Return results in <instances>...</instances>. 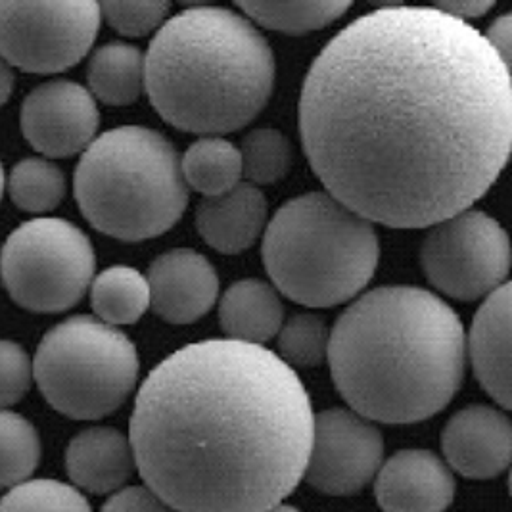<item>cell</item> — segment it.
Returning <instances> with one entry per match:
<instances>
[{
	"mask_svg": "<svg viewBox=\"0 0 512 512\" xmlns=\"http://www.w3.org/2000/svg\"><path fill=\"white\" fill-rule=\"evenodd\" d=\"M300 133L328 194L373 225L428 229L470 210L505 169L511 70L468 22L388 4L313 60Z\"/></svg>",
	"mask_w": 512,
	"mask_h": 512,
	"instance_id": "obj_1",
	"label": "cell"
},
{
	"mask_svg": "<svg viewBox=\"0 0 512 512\" xmlns=\"http://www.w3.org/2000/svg\"><path fill=\"white\" fill-rule=\"evenodd\" d=\"M315 413L265 346L213 338L142 382L129 442L144 486L177 512H263L303 480Z\"/></svg>",
	"mask_w": 512,
	"mask_h": 512,
	"instance_id": "obj_2",
	"label": "cell"
},
{
	"mask_svg": "<svg viewBox=\"0 0 512 512\" xmlns=\"http://www.w3.org/2000/svg\"><path fill=\"white\" fill-rule=\"evenodd\" d=\"M332 380L351 411L413 424L443 411L461 388L465 326L451 305L419 286H380L330 328Z\"/></svg>",
	"mask_w": 512,
	"mask_h": 512,
	"instance_id": "obj_3",
	"label": "cell"
},
{
	"mask_svg": "<svg viewBox=\"0 0 512 512\" xmlns=\"http://www.w3.org/2000/svg\"><path fill=\"white\" fill-rule=\"evenodd\" d=\"M277 62L244 14L190 6L156 31L144 54V93L179 131L223 137L252 123L269 104Z\"/></svg>",
	"mask_w": 512,
	"mask_h": 512,
	"instance_id": "obj_4",
	"label": "cell"
},
{
	"mask_svg": "<svg viewBox=\"0 0 512 512\" xmlns=\"http://www.w3.org/2000/svg\"><path fill=\"white\" fill-rule=\"evenodd\" d=\"M261 256L279 294L323 309L367 288L378 269L380 240L369 219L317 190L288 200L267 221Z\"/></svg>",
	"mask_w": 512,
	"mask_h": 512,
	"instance_id": "obj_5",
	"label": "cell"
},
{
	"mask_svg": "<svg viewBox=\"0 0 512 512\" xmlns=\"http://www.w3.org/2000/svg\"><path fill=\"white\" fill-rule=\"evenodd\" d=\"M73 190L94 229L123 242L162 236L188 206L181 154L162 133L139 125L96 137L77 163Z\"/></svg>",
	"mask_w": 512,
	"mask_h": 512,
	"instance_id": "obj_6",
	"label": "cell"
},
{
	"mask_svg": "<svg viewBox=\"0 0 512 512\" xmlns=\"http://www.w3.org/2000/svg\"><path fill=\"white\" fill-rule=\"evenodd\" d=\"M139 369V353L127 334L89 315L50 328L33 359L41 394L75 420L112 415L137 388Z\"/></svg>",
	"mask_w": 512,
	"mask_h": 512,
	"instance_id": "obj_7",
	"label": "cell"
},
{
	"mask_svg": "<svg viewBox=\"0 0 512 512\" xmlns=\"http://www.w3.org/2000/svg\"><path fill=\"white\" fill-rule=\"evenodd\" d=\"M94 269L89 236L56 217L20 225L0 252V275L10 298L33 313H62L81 302Z\"/></svg>",
	"mask_w": 512,
	"mask_h": 512,
	"instance_id": "obj_8",
	"label": "cell"
},
{
	"mask_svg": "<svg viewBox=\"0 0 512 512\" xmlns=\"http://www.w3.org/2000/svg\"><path fill=\"white\" fill-rule=\"evenodd\" d=\"M420 267L447 298H488L509 282V234L486 211H461L428 227L420 246Z\"/></svg>",
	"mask_w": 512,
	"mask_h": 512,
	"instance_id": "obj_9",
	"label": "cell"
},
{
	"mask_svg": "<svg viewBox=\"0 0 512 512\" xmlns=\"http://www.w3.org/2000/svg\"><path fill=\"white\" fill-rule=\"evenodd\" d=\"M100 22L91 0L0 2V58L27 73H62L91 52Z\"/></svg>",
	"mask_w": 512,
	"mask_h": 512,
	"instance_id": "obj_10",
	"label": "cell"
},
{
	"mask_svg": "<svg viewBox=\"0 0 512 512\" xmlns=\"http://www.w3.org/2000/svg\"><path fill=\"white\" fill-rule=\"evenodd\" d=\"M384 440L373 422L351 409L315 415L303 480L326 495H353L378 474Z\"/></svg>",
	"mask_w": 512,
	"mask_h": 512,
	"instance_id": "obj_11",
	"label": "cell"
},
{
	"mask_svg": "<svg viewBox=\"0 0 512 512\" xmlns=\"http://www.w3.org/2000/svg\"><path fill=\"white\" fill-rule=\"evenodd\" d=\"M100 112L93 94L79 83L56 79L25 96L22 131L47 158H71L96 139Z\"/></svg>",
	"mask_w": 512,
	"mask_h": 512,
	"instance_id": "obj_12",
	"label": "cell"
},
{
	"mask_svg": "<svg viewBox=\"0 0 512 512\" xmlns=\"http://www.w3.org/2000/svg\"><path fill=\"white\" fill-rule=\"evenodd\" d=\"M150 307L171 325H192L219 300V277L210 259L190 248L169 250L148 269Z\"/></svg>",
	"mask_w": 512,
	"mask_h": 512,
	"instance_id": "obj_13",
	"label": "cell"
},
{
	"mask_svg": "<svg viewBox=\"0 0 512 512\" xmlns=\"http://www.w3.org/2000/svg\"><path fill=\"white\" fill-rule=\"evenodd\" d=\"M442 449L447 465L466 478H495L511 465V419L501 409L470 405L447 420Z\"/></svg>",
	"mask_w": 512,
	"mask_h": 512,
	"instance_id": "obj_14",
	"label": "cell"
},
{
	"mask_svg": "<svg viewBox=\"0 0 512 512\" xmlns=\"http://www.w3.org/2000/svg\"><path fill=\"white\" fill-rule=\"evenodd\" d=\"M374 495L384 512H443L455 497V478L426 449H403L382 463Z\"/></svg>",
	"mask_w": 512,
	"mask_h": 512,
	"instance_id": "obj_15",
	"label": "cell"
},
{
	"mask_svg": "<svg viewBox=\"0 0 512 512\" xmlns=\"http://www.w3.org/2000/svg\"><path fill=\"white\" fill-rule=\"evenodd\" d=\"M466 355L480 386L501 409H511V282L476 311L466 338Z\"/></svg>",
	"mask_w": 512,
	"mask_h": 512,
	"instance_id": "obj_16",
	"label": "cell"
},
{
	"mask_svg": "<svg viewBox=\"0 0 512 512\" xmlns=\"http://www.w3.org/2000/svg\"><path fill=\"white\" fill-rule=\"evenodd\" d=\"M269 204L261 188L240 183L233 190L204 198L196 208V231L213 250L234 256L256 244L267 227Z\"/></svg>",
	"mask_w": 512,
	"mask_h": 512,
	"instance_id": "obj_17",
	"label": "cell"
},
{
	"mask_svg": "<svg viewBox=\"0 0 512 512\" xmlns=\"http://www.w3.org/2000/svg\"><path fill=\"white\" fill-rule=\"evenodd\" d=\"M135 468L129 438L108 426L79 432L66 451V470L71 482L96 495L117 491L133 476Z\"/></svg>",
	"mask_w": 512,
	"mask_h": 512,
	"instance_id": "obj_18",
	"label": "cell"
},
{
	"mask_svg": "<svg viewBox=\"0 0 512 512\" xmlns=\"http://www.w3.org/2000/svg\"><path fill=\"white\" fill-rule=\"evenodd\" d=\"M219 321L227 340L265 346L279 334L284 323V305L273 284L242 279L223 292Z\"/></svg>",
	"mask_w": 512,
	"mask_h": 512,
	"instance_id": "obj_19",
	"label": "cell"
},
{
	"mask_svg": "<svg viewBox=\"0 0 512 512\" xmlns=\"http://www.w3.org/2000/svg\"><path fill=\"white\" fill-rule=\"evenodd\" d=\"M89 93L108 106L135 104L144 93V52L114 41L94 50L87 68Z\"/></svg>",
	"mask_w": 512,
	"mask_h": 512,
	"instance_id": "obj_20",
	"label": "cell"
},
{
	"mask_svg": "<svg viewBox=\"0 0 512 512\" xmlns=\"http://www.w3.org/2000/svg\"><path fill=\"white\" fill-rule=\"evenodd\" d=\"M181 173L188 190L204 198L221 196L242 183L238 146L223 137H200L181 156Z\"/></svg>",
	"mask_w": 512,
	"mask_h": 512,
	"instance_id": "obj_21",
	"label": "cell"
},
{
	"mask_svg": "<svg viewBox=\"0 0 512 512\" xmlns=\"http://www.w3.org/2000/svg\"><path fill=\"white\" fill-rule=\"evenodd\" d=\"M91 303L98 321L110 326L135 325L150 309L148 280L133 267H110L91 282Z\"/></svg>",
	"mask_w": 512,
	"mask_h": 512,
	"instance_id": "obj_22",
	"label": "cell"
},
{
	"mask_svg": "<svg viewBox=\"0 0 512 512\" xmlns=\"http://www.w3.org/2000/svg\"><path fill=\"white\" fill-rule=\"evenodd\" d=\"M236 8L256 27L305 35L340 20L351 2H240Z\"/></svg>",
	"mask_w": 512,
	"mask_h": 512,
	"instance_id": "obj_23",
	"label": "cell"
},
{
	"mask_svg": "<svg viewBox=\"0 0 512 512\" xmlns=\"http://www.w3.org/2000/svg\"><path fill=\"white\" fill-rule=\"evenodd\" d=\"M238 152L244 183L257 188L279 183L294 165V144L279 129H254L242 139Z\"/></svg>",
	"mask_w": 512,
	"mask_h": 512,
	"instance_id": "obj_24",
	"label": "cell"
},
{
	"mask_svg": "<svg viewBox=\"0 0 512 512\" xmlns=\"http://www.w3.org/2000/svg\"><path fill=\"white\" fill-rule=\"evenodd\" d=\"M41 461V440L29 420L0 409V488L27 482Z\"/></svg>",
	"mask_w": 512,
	"mask_h": 512,
	"instance_id": "obj_25",
	"label": "cell"
},
{
	"mask_svg": "<svg viewBox=\"0 0 512 512\" xmlns=\"http://www.w3.org/2000/svg\"><path fill=\"white\" fill-rule=\"evenodd\" d=\"M12 202L29 213L56 210L66 196V177L56 163L27 158L18 163L8 179Z\"/></svg>",
	"mask_w": 512,
	"mask_h": 512,
	"instance_id": "obj_26",
	"label": "cell"
},
{
	"mask_svg": "<svg viewBox=\"0 0 512 512\" xmlns=\"http://www.w3.org/2000/svg\"><path fill=\"white\" fill-rule=\"evenodd\" d=\"M328 340L330 328L323 317L315 313H298L280 326L277 355L292 369L319 367L326 359Z\"/></svg>",
	"mask_w": 512,
	"mask_h": 512,
	"instance_id": "obj_27",
	"label": "cell"
},
{
	"mask_svg": "<svg viewBox=\"0 0 512 512\" xmlns=\"http://www.w3.org/2000/svg\"><path fill=\"white\" fill-rule=\"evenodd\" d=\"M0 512H93L79 489L58 480H27L0 499Z\"/></svg>",
	"mask_w": 512,
	"mask_h": 512,
	"instance_id": "obj_28",
	"label": "cell"
},
{
	"mask_svg": "<svg viewBox=\"0 0 512 512\" xmlns=\"http://www.w3.org/2000/svg\"><path fill=\"white\" fill-rule=\"evenodd\" d=\"M171 4L165 0L152 2H104L102 18L125 37H146L158 31L165 22Z\"/></svg>",
	"mask_w": 512,
	"mask_h": 512,
	"instance_id": "obj_29",
	"label": "cell"
},
{
	"mask_svg": "<svg viewBox=\"0 0 512 512\" xmlns=\"http://www.w3.org/2000/svg\"><path fill=\"white\" fill-rule=\"evenodd\" d=\"M31 378L33 365L27 351L12 340H0V409L18 403L27 394Z\"/></svg>",
	"mask_w": 512,
	"mask_h": 512,
	"instance_id": "obj_30",
	"label": "cell"
},
{
	"mask_svg": "<svg viewBox=\"0 0 512 512\" xmlns=\"http://www.w3.org/2000/svg\"><path fill=\"white\" fill-rule=\"evenodd\" d=\"M100 512H177L146 486L119 489Z\"/></svg>",
	"mask_w": 512,
	"mask_h": 512,
	"instance_id": "obj_31",
	"label": "cell"
},
{
	"mask_svg": "<svg viewBox=\"0 0 512 512\" xmlns=\"http://www.w3.org/2000/svg\"><path fill=\"white\" fill-rule=\"evenodd\" d=\"M511 33L512 20L511 14L499 16L493 24L489 25L488 33H484L489 47L497 52V56L511 66Z\"/></svg>",
	"mask_w": 512,
	"mask_h": 512,
	"instance_id": "obj_32",
	"label": "cell"
},
{
	"mask_svg": "<svg viewBox=\"0 0 512 512\" xmlns=\"http://www.w3.org/2000/svg\"><path fill=\"white\" fill-rule=\"evenodd\" d=\"M436 8H440L445 14L466 22V20H474V18H480L484 16L486 12H489L493 8V2L488 0H482V2H442V4H434Z\"/></svg>",
	"mask_w": 512,
	"mask_h": 512,
	"instance_id": "obj_33",
	"label": "cell"
},
{
	"mask_svg": "<svg viewBox=\"0 0 512 512\" xmlns=\"http://www.w3.org/2000/svg\"><path fill=\"white\" fill-rule=\"evenodd\" d=\"M14 85H16L14 71L0 58V106H4L10 100Z\"/></svg>",
	"mask_w": 512,
	"mask_h": 512,
	"instance_id": "obj_34",
	"label": "cell"
},
{
	"mask_svg": "<svg viewBox=\"0 0 512 512\" xmlns=\"http://www.w3.org/2000/svg\"><path fill=\"white\" fill-rule=\"evenodd\" d=\"M263 512H302L298 511L296 507H292V505H282V503H279V505H275V507H271V509H267V511Z\"/></svg>",
	"mask_w": 512,
	"mask_h": 512,
	"instance_id": "obj_35",
	"label": "cell"
},
{
	"mask_svg": "<svg viewBox=\"0 0 512 512\" xmlns=\"http://www.w3.org/2000/svg\"><path fill=\"white\" fill-rule=\"evenodd\" d=\"M4 187H6V179H4V167H2V163H0V200H2V192H4Z\"/></svg>",
	"mask_w": 512,
	"mask_h": 512,
	"instance_id": "obj_36",
	"label": "cell"
}]
</instances>
